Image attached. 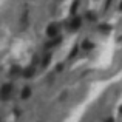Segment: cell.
I'll use <instances>...</instances> for the list:
<instances>
[{
  "label": "cell",
  "mask_w": 122,
  "mask_h": 122,
  "mask_svg": "<svg viewBox=\"0 0 122 122\" xmlns=\"http://www.w3.org/2000/svg\"><path fill=\"white\" fill-rule=\"evenodd\" d=\"M105 122H114V121H113V117H111V119H110V117H108V119L105 121Z\"/></svg>",
  "instance_id": "obj_12"
},
{
  "label": "cell",
  "mask_w": 122,
  "mask_h": 122,
  "mask_svg": "<svg viewBox=\"0 0 122 122\" xmlns=\"http://www.w3.org/2000/svg\"><path fill=\"white\" fill-rule=\"evenodd\" d=\"M31 96V88L30 86H25L23 90H22V93H20V97L22 99H28Z\"/></svg>",
  "instance_id": "obj_3"
},
{
  "label": "cell",
  "mask_w": 122,
  "mask_h": 122,
  "mask_svg": "<svg viewBox=\"0 0 122 122\" xmlns=\"http://www.w3.org/2000/svg\"><path fill=\"white\" fill-rule=\"evenodd\" d=\"M77 5H79V0H76V2L73 3V6H71V14H74V12H76V9H77Z\"/></svg>",
  "instance_id": "obj_9"
},
{
  "label": "cell",
  "mask_w": 122,
  "mask_h": 122,
  "mask_svg": "<svg viewBox=\"0 0 122 122\" xmlns=\"http://www.w3.org/2000/svg\"><path fill=\"white\" fill-rule=\"evenodd\" d=\"M20 71H22V68H20V66H19V65H14V66L11 68V76H17Z\"/></svg>",
  "instance_id": "obj_6"
},
{
  "label": "cell",
  "mask_w": 122,
  "mask_h": 122,
  "mask_svg": "<svg viewBox=\"0 0 122 122\" xmlns=\"http://www.w3.org/2000/svg\"><path fill=\"white\" fill-rule=\"evenodd\" d=\"M119 9H121V11H122V2H121V5H119Z\"/></svg>",
  "instance_id": "obj_13"
},
{
  "label": "cell",
  "mask_w": 122,
  "mask_h": 122,
  "mask_svg": "<svg viewBox=\"0 0 122 122\" xmlns=\"http://www.w3.org/2000/svg\"><path fill=\"white\" fill-rule=\"evenodd\" d=\"M22 73H23L25 77H33V76H34V66H28V68L23 70Z\"/></svg>",
  "instance_id": "obj_4"
},
{
  "label": "cell",
  "mask_w": 122,
  "mask_h": 122,
  "mask_svg": "<svg viewBox=\"0 0 122 122\" xmlns=\"http://www.w3.org/2000/svg\"><path fill=\"white\" fill-rule=\"evenodd\" d=\"M82 46H83V50H91V48H93V43L90 40H85L82 43Z\"/></svg>",
  "instance_id": "obj_7"
},
{
  "label": "cell",
  "mask_w": 122,
  "mask_h": 122,
  "mask_svg": "<svg viewBox=\"0 0 122 122\" xmlns=\"http://www.w3.org/2000/svg\"><path fill=\"white\" fill-rule=\"evenodd\" d=\"M46 34H48V37H56L57 36V26L56 25H50L46 28Z\"/></svg>",
  "instance_id": "obj_2"
},
{
  "label": "cell",
  "mask_w": 122,
  "mask_h": 122,
  "mask_svg": "<svg viewBox=\"0 0 122 122\" xmlns=\"http://www.w3.org/2000/svg\"><path fill=\"white\" fill-rule=\"evenodd\" d=\"M70 26H71V30H77V28L81 26V19H79V17L73 19V20H71V25H70Z\"/></svg>",
  "instance_id": "obj_5"
},
{
  "label": "cell",
  "mask_w": 122,
  "mask_h": 122,
  "mask_svg": "<svg viewBox=\"0 0 122 122\" xmlns=\"http://www.w3.org/2000/svg\"><path fill=\"white\" fill-rule=\"evenodd\" d=\"M60 40H62V39H60V37H57V39H56V40H53V42H50V43H48V45H46V48H50V46H54V45H57V43H60Z\"/></svg>",
  "instance_id": "obj_8"
},
{
  "label": "cell",
  "mask_w": 122,
  "mask_h": 122,
  "mask_svg": "<svg viewBox=\"0 0 122 122\" xmlns=\"http://www.w3.org/2000/svg\"><path fill=\"white\" fill-rule=\"evenodd\" d=\"M11 91H12V85H11V83H5V85L2 86V91H0V94H2V99H3V101H6V99L9 97Z\"/></svg>",
  "instance_id": "obj_1"
},
{
  "label": "cell",
  "mask_w": 122,
  "mask_h": 122,
  "mask_svg": "<svg viewBox=\"0 0 122 122\" xmlns=\"http://www.w3.org/2000/svg\"><path fill=\"white\" fill-rule=\"evenodd\" d=\"M50 59H51V57H50V56H46V57L43 59V63H42V65H43V66H46V65H48V62H50Z\"/></svg>",
  "instance_id": "obj_10"
},
{
  "label": "cell",
  "mask_w": 122,
  "mask_h": 122,
  "mask_svg": "<svg viewBox=\"0 0 122 122\" xmlns=\"http://www.w3.org/2000/svg\"><path fill=\"white\" fill-rule=\"evenodd\" d=\"M76 54H77V46H74V50L71 51V53H70V57H73V56H76Z\"/></svg>",
  "instance_id": "obj_11"
}]
</instances>
